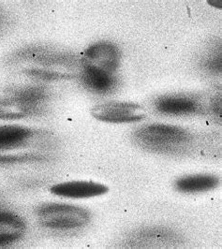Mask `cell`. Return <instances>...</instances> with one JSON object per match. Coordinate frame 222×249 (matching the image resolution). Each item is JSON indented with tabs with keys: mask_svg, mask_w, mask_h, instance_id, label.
Masks as SVG:
<instances>
[{
	"mask_svg": "<svg viewBox=\"0 0 222 249\" xmlns=\"http://www.w3.org/2000/svg\"><path fill=\"white\" fill-rule=\"evenodd\" d=\"M136 140L149 149L169 152L183 147L189 141V134L183 128L168 124H151L138 129Z\"/></svg>",
	"mask_w": 222,
	"mask_h": 249,
	"instance_id": "obj_1",
	"label": "cell"
},
{
	"mask_svg": "<svg viewBox=\"0 0 222 249\" xmlns=\"http://www.w3.org/2000/svg\"><path fill=\"white\" fill-rule=\"evenodd\" d=\"M37 213L40 224L54 230L81 228L90 220V213L86 209L63 203L42 204Z\"/></svg>",
	"mask_w": 222,
	"mask_h": 249,
	"instance_id": "obj_2",
	"label": "cell"
},
{
	"mask_svg": "<svg viewBox=\"0 0 222 249\" xmlns=\"http://www.w3.org/2000/svg\"><path fill=\"white\" fill-rule=\"evenodd\" d=\"M93 117L107 123H131L138 122L147 116L145 108L132 102H106L92 108Z\"/></svg>",
	"mask_w": 222,
	"mask_h": 249,
	"instance_id": "obj_3",
	"label": "cell"
},
{
	"mask_svg": "<svg viewBox=\"0 0 222 249\" xmlns=\"http://www.w3.org/2000/svg\"><path fill=\"white\" fill-rule=\"evenodd\" d=\"M121 54L119 49L111 42L100 41L91 45L85 53L84 68H93L113 73L120 66Z\"/></svg>",
	"mask_w": 222,
	"mask_h": 249,
	"instance_id": "obj_4",
	"label": "cell"
},
{
	"mask_svg": "<svg viewBox=\"0 0 222 249\" xmlns=\"http://www.w3.org/2000/svg\"><path fill=\"white\" fill-rule=\"evenodd\" d=\"M108 187L92 181H71L51 187V192L56 196L70 199H88L107 193Z\"/></svg>",
	"mask_w": 222,
	"mask_h": 249,
	"instance_id": "obj_5",
	"label": "cell"
},
{
	"mask_svg": "<svg viewBox=\"0 0 222 249\" xmlns=\"http://www.w3.org/2000/svg\"><path fill=\"white\" fill-rule=\"evenodd\" d=\"M25 223L19 215L0 211V246L11 245L24 236Z\"/></svg>",
	"mask_w": 222,
	"mask_h": 249,
	"instance_id": "obj_6",
	"label": "cell"
},
{
	"mask_svg": "<svg viewBox=\"0 0 222 249\" xmlns=\"http://www.w3.org/2000/svg\"><path fill=\"white\" fill-rule=\"evenodd\" d=\"M82 81L86 88L98 94L111 92L117 85V79L113 73L105 72L93 68H84Z\"/></svg>",
	"mask_w": 222,
	"mask_h": 249,
	"instance_id": "obj_7",
	"label": "cell"
},
{
	"mask_svg": "<svg viewBox=\"0 0 222 249\" xmlns=\"http://www.w3.org/2000/svg\"><path fill=\"white\" fill-rule=\"evenodd\" d=\"M33 132L21 125H0V150L13 149L23 145Z\"/></svg>",
	"mask_w": 222,
	"mask_h": 249,
	"instance_id": "obj_8",
	"label": "cell"
},
{
	"mask_svg": "<svg viewBox=\"0 0 222 249\" xmlns=\"http://www.w3.org/2000/svg\"><path fill=\"white\" fill-rule=\"evenodd\" d=\"M156 108L159 112L165 114H187L196 112V101L185 97H163L156 102Z\"/></svg>",
	"mask_w": 222,
	"mask_h": 249,
	"instance_id": "obj_9",
	"label": "cell"
},
{
	"mask_svg": "<svg viewBox=\"0 0 222 249\" xmlns=\"http://www.w3.org/2000/svg\"><path fill=\"white\" fill-rule=\"evenodd\" d=\"M219 184V179L216 176L208 175H189L178 179L175 183L179 191L185 193H195L207 191Z\"/></svg>",
	"mask_w": 222,
	"mask_h": 249,
	"instance_id": "obj_10",
	"label": "cell"
},
{
	"mask_svg": "<svg viewBox=\"0 0 222 249\" xmlns=\"http://www.w3.org/2000/svg\"><path fill=\"white\" fill-rule=\"evenodd\" d=\"M45 97L46 92L44 89L39 88H27L17 92L13 99L24 103L26 106L36 111L37 104L44 100Z\"/></svg>",
	"mask_w": 222,
	"mask_h": 249,
	"instance_id": "obj_11",
	"label": "cell"
},
{
	"mask_svg": "<svg viewBox=\"0 0 222 249\" xmlns=\"http://www.w3.org/2000/svg\"><path fill=\"white\" fill-rule=\"evenodd\" d=\"M43 158L34 155H24V156H9L1 157L0 163H15V162H28L42 160Z\"/></svg>",
	"mask_w": 222,
	"mask_h": 249,
	"instance_id": "obj_12",
	"label": "cell"
},
{
	"mask_svg": "<svg viewBox=\"0 0 222 249\" xmlns=\"http://www.w3.org/2000/svg\"><path fill=\"white\" fill-rule=\"evenodd\" d=\"M204 68L212 72H221L222 71V57L221 55H218L217 53L214 55H211L205 59L204 61Z\"/></svg>",
	"mask_w": 222,
	"mask_h": 249,
	"instance_id": "obj_13",
	"label": "cell"
},
{
	"mask_svg": "<svg viewBox=\"0 0 222 249\" xmlns=\"http://www.w3.org/2000/svg\"><path fill=\"white\" fill-rule=\"evenodd\" d=\"M29 74L32 76H36L37 78H41L44 80H56V79H61L68 77L67 75L59 74L57 72H49V71H42L38 70H34V71H29Z\"/></svg>",
	"mask_w": 222,
	"mask_h": 249,
	"instance_id": "obj_14",
	"label": "cell"
},
{
	"mask_svg": "<svg viewBox=\"0 0 222 249\" xmlns=\"http://www.w3.org/2000/svg\"><path fill=\"white\" fill-rule=\"evenodd\" d=\"M1 109H2V107H1V101H0V117H1Z\"/></svg>",
	"mask_w": 222,
	"mask_h": 249,
	"instance_id": "obj_15",
	"label": "cell"
}]
</instances>
